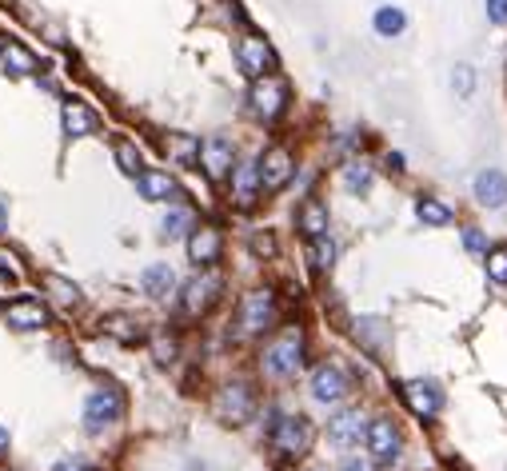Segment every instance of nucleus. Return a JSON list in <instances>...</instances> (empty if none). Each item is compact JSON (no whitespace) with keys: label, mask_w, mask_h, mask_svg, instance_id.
<instances>
[{"label":"nucleus","mask_w":507,"mask_h":471,"mask_svg":"<svg viewBox=\"0 0 507 471\" xmlns=\"http://www.w3.org/2000/svg\"><path fill=\"white\" fill-rule=\"evenodd\" d=\"M304 359H308L304 327L288 324L264 343V351H260V372H264L268 380H292V375L304 367Z\"/></svg>","instance_id":"obj_1"},{"label":"nucleus","mask_w":507,"mask_h":471,"mask_svg":"<svg viewBox=\"0 0 507 471\" xmlns=\"http://www.w3.org/2000/svg\"><path fill=\"white\" fill-rule=\"evenodd\" d=\"M244 104H248V116L256 120V124L272 128L292 112V84L280 76V72L248 80V96H244Z\"/></svg>","instance_id":"obj_2"},{"label":"nucleus","mask_w":507,"mask_h":471,"mask_svg":"<svg viewBox=\"0 0 507 471\" xmlns=\"http://www.w3.org/2000/svg\"><path fill=\"white\" fill-rule=\"evenodd\" d=\"M232 56H236V68H240L248 80H260V76L280 72V52H276L272 40H268L264 32H256V28H240V32H236Z\"/></svg>","instance_id":"obj_3"},{"label":"nucleus","mask_w":507,"mask_h":471,"mask_svg":"<svg viewBox=\"0 0 507 471\" xmlns=\"http://www.w3.org/2000/svg\"><path fill=\"white\" fill-rule=\"evenodd\" d=\"M268 444L280 459H304L316 444V428L304 415H276V423L268 428Z\"/></svg>","instance_id":"obj_4"},{"label":"nucleus","mask_w":507,"mask_h":471,"mask_svg":"<svg viewBox=\"0 0 507 471\" xmlns=\"http://www.w3.org/2000/svg\"><path fill=\"white\" fill-rule=\"evenodd\" d=\"M280 319V300H276L272 287H252L240 300V316H236V327L240 335H268Z\"/></svg>","instance_id":"obj_5"},{"label":"nucleus","mask_w":507,"mask_h":471,"mask_svg":"<svg viewBox=\"0 0 507 471\" xmlns=\"http://www.w3.org/2000/svg\"><path fill=\"white\" fill-rule=\"evenodd\" d=\"M220 292H224V276L216 268H196V276L180 284V308L184 316H204L220 303Z\"/></svg>","instance_id":"obj_6"},{"label":"nucleus","mask_w":507,"mask_h":471,"mask_svg":"<svg viewBox=\"0 0 507 471\" xmlns=\"http://www.w3.org/2000/svg\"><path fill=\"white\" fill-rule=\"evenodd\" d=\"M260 180H264V196H280L284 188H288L292 180H296V152L288 148V144H268L264 152H260Z\"/></svg>","instance_id":"obj_7"},{"label":"nucleus","mask_w":507,"mask_h":471,"mask_svg":"<svg viewBox=\"0 0 507 471\" xmlns=\"http://www.w3.org/2000/svg\"><path fill=\"white\" fill-rule=\"evenodd\" d=\"M240 164V152H236L232 136H204L200 140V172L212 184H228L232 180V168Z\"/></svg>","instance_id":"obj_8"},{"label":"nucleus","mask_w":507,"mask_h":471,"mask_svg":"<svg viewBox=\"0 0 507 471\" xmlns=\"http://www.w3.org/2000/svg\"><path fill=\"white\" fill-rule=\"evenodd\" d=\"M363 444H368L371 459H376L379 467H387V463H400V455H403V431L392 415H376V420H368Z\"/></svg>","instance_id":"obj_9"},{"label":"nucleus","mask_w":507,"mask_h":471,"mask_svg":"<svg viewBox=\"0 0 507 471\" xmlns=\"http://www.w3.org/2000/svg\"><path fill=\"white\" fill-rule=\"evenodd\" d=\"M400 396H403V404H408V412L416 415V420H424V423H432V420H440V412H443V404H448V396H443V388L435 380H408L400 388Z\"/></svg>","instance_id":"obj_10"},{"label":"nucleus","mask_w":507,"mask_h":471,"mask_svg":"<svg viewBox=\"0 0 507 471\" xmlns=\"http://www.w3.org/2000/svg\"><path fill=\"white\" fill-rule=\"evenodd\" d=\"M184 255L196 268H216L220 255H224V232L216 224H196L184 236Z\"/></svg>","instance_id":"obj_11"},{"label":"nucleus","mask_w":507,"mask_h":471,"mask_svg":"<svg viewBox=\"0 0 507 471\" xmlns=\"http://www.w3.org/2000/svg\"><path fill=\"white\" fill-rule=\"evenodd\" d=\"M121 415H124V399L116 388L89 391V399H84V431H89V436H100V431H105L108 423H116Z\"/></svg>","instance_id":"obj_12"},{"label":"nucleus","mask_w":507,"mask_h":471,"mask_svg":"<svg viewBox=\"0 0 507 471\" xmlns=\"http://www.w3.org/2000/svg\"><path fill=\"white\" fill-rule=\"evenodd\" d=\"M97 128L100 116L89 100H81V96L60 100V132H65V140H89V136H97Z\"/></svg>","instance_id":"obj_13"},{"label":"nucleus","mask_w":507,"mask_h":471,"mask_svg":"<svg viewBox=\"0 0 507 471\" xmlns=\"http://www.w3.org/2000/svg\"><path fill=\"white\" fill-rule=\"evenodd\" d=\"M4 324L12 327V332H41V327L52 324V311L44 300H36V295H17V300L4 303Z\"/></svg>","instance_id":"obj_14"},{"label":"nucleus","mask_w":507,"mask_h":471,"mask_svg":"<svg viewBox=\"0 0 507 471\" xmlns=\"http://www.w3.org/2000/svg\"><path fill=\"white\" fill-rule=\"evenodd\" d=\"M132 184H136L140 200H148V204H176L180 200V180L172 168H144Z\"/></svg>","instance_id":"obj_15"},{"label":"nucleus","mask_w":507,"mask_h":471,"mask_svg":"<svg viewBox=\"0 0 507 471\" xmlns=\"http://www.w3.org/2000/svg\"><path fill=\"white\" fill-rule=\"evenodd\" d=\"M228 188H232V200L240 208H256L260 200H264V180H260V160L248 156L240 160V164L232 168V180H228Z\"/></svg>","instance_id":"obj_16"},{"label":"nucleus","mask_w":507,"mask_h":471,"mask_svg":"<svg viewBox=\"0 0 507 471\" xmlns=\"http://www.w3.org/2000/svg\"><path fill=\"white\" fill-rule=\"evenodd\" d=\"M472 196L488 212H503L507 208V172L503 168H480L472 180Z\"/></svg>","instance_id":"obj_17"},{"label":"nucleus","mask_w":507,"mask_h":471,"mask_svg":"<svg viewBox=\"0 0 507 471\" xmlns=\"http://www.w3.org/2000/svg\"><path fill=\"white\" fill-rule=\"evenodd\" d=\"M347 391H352V380H347V372L339 364H320L312 372V399L316 404L332 407V404H339Z\"/></svg>","instance_id":"obj_18"},{"label":"nucleus","mask_w":507,"mask_h":471,"mask_svg":"<svg viewBox=\"0 0 507 471\" xmlns=\"http://www.w3.org/2000/svg\"><path fill=\"white\" fill-rule=\"evenodd\" d=\"M363 436H368V420H363L355 407H344V412H336L328 420V444L339 447V451H352V447H360Z\"/></svg>","instance_id":"obj_19"},{"label":"nucleus","mask_w":507,"mask_h":471,"mask_svg":"<svg viewBox=\"0 0 507 471\" xmlns=\"http://www.w3.org/2000/svg\"><path fill=\"white\" fill-rule=\"evenodd\" d=\"M0 68H4V76H12V80H33L36 68H41V60H36V52L25 44V40L4 36L0 40Z\"/></svg>","instance_id":"obj_20"},{"label":"nucleus","mask_w":507,"mask_h":471,"mask_svg":"<svg viewBox=\"0 0 507 471\" xmlns=\"http://www.w3.org/2000/svg\"><path fill=\"white\" fill-rule=\"evenodd\" d=\"M252 412H256V396H252L248 383H228L216 396V415L224 423H248Z\"/></svg>","instance_id":"obj_21"},{"label":"nucleus","mask_w":507,"mask_h":471,"mask_svg":"<svg viewBox=\"0 0 507 471\" xmlns=\"http://www.w3.org/2000/svg\"><path fill=\"white\" fill-rule=\"evenodd\" d=\"M296 232L304 239H316V236H324V232H332L328 200H320V196H312V192H308V196L296 204Z\"/></svg>","instance_id":"obj_22"},{"label":"nucleus","mask_w":507,"mask_h":471,"mask_svg":"<svg viewBox=\"0 0 507 471\" xmlns=\"http://www.w3.org/2000/svg\"><path fill=\"white\" fill-rule=\"evenodd\" d=\"M371 184H376V164H371L368 156H347L344 164H339V188H344L347 196L363 200L371 192Z\"/></svg>","instance_id":"obj_23"},{"label":"nucleus","mask_w":507,"mask_h":471,"mask_svg":"<svg viewBox=\"0 0 507 471\" xmlns=\"http://www.w3.org/2000/svg\"><path fill=\"white\" fill-rule=\"evenodd\" d=\"M176 271H172V263H148L144 271H140V292L148 295V300L164 303L168 295H176Z\"/></svg>","instance_id":"obj_24"},{"label":"nucleus","mask_w":507,"mask_h":471,"mask_svg":"<svg viewBox=\"0 0 507 471\" xmlns=\"http://www.w3.org/2000/svg\"><path fill=\"white\" fill-rule=\"evenodd\" d=\"M416 220L424 224V228H448V224H456V208H451L443 196L419 192L416 196Z\"/></svg>","instance_id":"obj_25"},{"label":"nucleus","mask_w":507,"mask_h":471,"mask_svg":"<svg viewBox=\"0 0 507 471\" xmlns=\"http://www.w3.org/2000/svg\"><path fill=\"white\" fill-rule=\"evenodd\" d=\"M352 335L360 340L363 351H371V356H376V351H387V343H392V327H387L379 316H360L352 327Z\"/></svg>","instance_id":"obj_26"},{"label":"nucleus","mask_w":507,"mask_h":471,"mask_svg":"<svg viewBox=\"0 0 507 471\" xmlns=\"http://www.w3.org/2000/svg\"><path fill=\"white\" fill-rule=\"evenodd\" d=\"M371 32H376L379 40H400L403 32H408V8L379 4L376 12H371Z\"/></svg>","instance_id":"obj_27"},{"label":"nucleus","mask_w":507,"mask_h":471,"mask_svg":"<svg viewBox=\"0 0 507 471\" xmlns=\"http://www.w3.org/2000/svg\"><path fill=\"white\" fill-rule=\"evenodd\" d=\"M304 244H308V268H312L316 276H328V271L336 268V260H339L336 236H332V232H324V236L304 239Z\"/></svg>","instance_id":"obj_28"},{"label":"nucleus","mask_w":507,"mask_h":471,"mask_svg":"<svg viewBox=\"0 0 507 471\" xmlns=\"http://www.w3.org/2000/svg\"><path fill=\"white\" fill-rule=\"evenodd\" d=\"M196 224H200L196 208H188L176 200V204H168V212H164V220H160V239H184Z\"/></svg>","instance_id":"obj_29"},{"label":"nucleus","mask_w":507,"mask_h":471,"mask_svg":"<svg viewBox=\"0 0 507 471\" xmlns=\"http://www.w3.org/2000/svg\"><path fill=\"white\" fill-rule=\"evenodd\" d=\"M44 292L52 295V300L60 303V308H81L84 303V292H81V284H73L68 276H60V271H44Z\"/></svg>","instance_id":"obj_30"},{"label":"nucleus","mask_w":507,"mask_h":471,"mask_svg":"<svg viewBox=\"0 0 507 471\" xmlns=\"http://www.w3.org/2000/svg\"><path fill=\"white\" fill-rule=\"evenodd\" d=\"M113 160H116V168H121L129 180H136L140 172H144V152H140V144L136 140H129V136H121V140L113 144Z\"/></svg>","instance_id":"obj_31"},{"label":"nucleus","mask_w":507,"mask_h":471,"mask_svg":"<svg viewBox=\"0 0 507 471\" xmlns=\"http://www.w3.org/2000/svg\"><path fill=\"white\" fill-rule=\"evenodd\" d=\"M483 271L495 287H507V239L503 244H491V252L483 255Z\"/></svg>","instance_id":"obj_32"},{"label":"nucleus","mask_w":507,"mask_h":471,"mask_svg":"<svg viewBox=\"0 0 507 471\" xmlns=\"http://www.w3.org/2000/svg\"><path fill=\"white\" fill-rule=\"evenodd\" d=\"M459 244H464L467 255H480V260L491 252V236L480 228V224H464V228H459Z\"/></svg>","instance_id":"obj_33"},{"label":"nucleus","mask_w":507,"mask_h":471,"mask_svg":"<svg viewBox=\"0 0 507 471\" xmlns=\"http://www.w3.org/2000/svg\"><path fill=\"white\" fill-rule=\"evenodd\" d=\"M172 152L168 156L176 160V164H200V136H188V132H180V136H172Z\"/></svg>","instance_id":"obj_34"},{"label":"nucleus","mask_w":507,"mask_h":471,"mask_svg":"<svg viewBox=\"0 0 507 471\" xmlns=\"http://www.w3.org/2000/svg\"><path fill=\"white\" fill-rule=\"evenodd\" d=\"M475 84H480V76H475V68L467 60H459L456 68H451V92L459 96V100H472Z\"/></svg>","instance_id":"obj_35"},{"label":"nucleus","mask_w":507,"mask_h":471,"mask_svg":"<svg viewBox=\"0 0 507 471\" xmlns=\"http://www.w3.org/2000/svg\"><path fill=\"white\" fill-rule=\"evenodd\" d=\"M248 247H252V255H260V260H272L280 247H276V236L272 232H252L248 236Z\"/></svg>","instance_id":"obj_36"},{"label":"nucleus","mask_w":507,"mask_h":471,"mask_svg":"<svg viewBox=\"0 0 507 471\" xmlns=\"http://www.w3.org/2000/svg\"><path fill=\"white\" fill-rule=\"evenodd\" d=\"M20 276H25V271H20V260H17V255H12V252H0V284H12V287H17Z\"/></svg>","instance_id":"obj_37"},{"label":"nucleus","mask_w":507,"mask_h":471,"mask_svg":"<svg viewBox=\"0 0 507 471\" xmlns=\"http://www.w3.org/2000/svg\"><path fill=\"white\" fill-rule=\"evenodd\" d=\"M483 16L495 28H507V0H483Z\"/></svg>","instance_id":"obj_38"},{"label":"nucleus","mask_w":507,"mask_h":471,"mask_svg":"<svg viewBox=\"0 0 507 471\" xmlns=\"http://www.w3.org/2000/svg\"><path fill=\"white\" fill-rule=\"evenodd\" d=\"M379 164H384L387 176H403V172H408V160H403V152H395V148H387Z\"/></svg>","instance_id":"obj_39"},{"label":"nucleus","mask_w":507,"mask_h":471,"mask_svg":"<svg viewBox=\"0 0 507 471\" xmlns=\"http://www.w3.org/2000/svg\"><path fill=\"white\" fill-rule=\"evenodd\" d=\"M339 471H376V459H344Z\"/></svg>","instance_id":"obj_40"},{"label":"nucleus","mask_w":507,"mask_h":471,"mask_svg":"<svg viewBox=\"0 0 507 471\" xmlns=\"http://www.w3.org/2000/svg\"><path fill=\"white\" fill-rule=\"evenodd\" d=\"M52 471H84V463L76 459V455H65V459L52 463Z\"/></svg>","instance_id":"obj_41"},{"label":"nucleus","mask_w":507,"mask_h":471,"mask_svg":"<svg viewBox=\"0 0 507 471\" xmlns=\"http://www.w3.org/2000/svg\"><path fill=\"white\" fill-rule=\"evenodd\" d=\"M172 356H176V343H164V340L156 343V359H160V364H168Z\"/></svg>","instance_id":"obj_42"},{"label":"nucleus","mask_w":507,"mask_h":471,"mask_svg":"<svg viewBox=\"0 0 507 471\" xmlns=\"http://www.w3.org/2000/svg\"><path fill=\"white\" fill-rule=\"evenodd\" d=\"M4 232H9V200L0 196V236H4Z\"/></svg>","instance_id":"obj_43"},{"label":"nucleus","mask_w":507,"mask_h":471,"mask_svg":"<svg viewBox=\"0 0 507 471\" xmlns=\"http://www.w3.org/2000/svg\"><path fill=\"white\" fill-rule=\"evenodd\" d=\"M9 444H12V436H9V428H4V423H0V455L9 451Z\"/></svg>","instance_id":"obj_44"}]
</instances>
